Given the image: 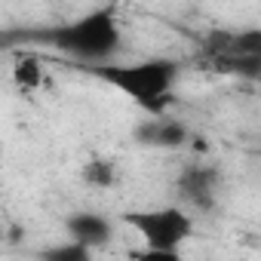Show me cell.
<instances>
[{
	"label": "cell",
	"instance_id": "1",
	"mask_svg": "<svg viewBox=\"0 0 261 261\" xmlns=\"http://www.w3.org/2000/svg\"><path fill=\"white\" fill-rule=\"evenodd\" d=\"M92 77L105 80L126 98H133L139 108L151 114H166L175 101V83H178V65L172 59H145V62H95L83 65Z\"/></svg>",
	"mask_w": 261,
	"mask_h": 261
},
{
	"label": "cell",
	"instance_id": "2",
	"mask_svg": "<svg viewBox=\"0 0 261 261\" xmlns=\"http://www.w3.org/2000/svg\"><path fill=\"white\" fill-rule=\"evenodd\" d=\"M120 40H123V31H120V19H117L114 7L92 10V13L49 31V43L83 65L114 59L120 49Z\"/></svg>",
	"mask_w": 261,
	"mask_h": 261
},
{
	"label": "cell",
	"instance_id": "3",
	"mask_svg": "<svg viewBox=\"0 0 261 261\" xmlns=\"http://www.w3.org/2000/svg\"><path fill=\"white\" fill-rule=\"evenodd\" d=\"M123 221L133 227L148 249L172 252L181 255V243L194 233V218L181 206H166V209H136L126 212Z\"/></svg>",
	"mask_w": 261,
	"mask_h": 261
},
{
	"label": "cell",
	"instance_id": "4",
	"mask_svg": "<svg viewBox=\"0 0 261 261\" xmlns=\"http://www.w3.org/2000/svg\"><path fill=\"white\" fill-rule=\"evenodd\" d=\"M178 197L197 209V212H209L218 200V188H221V172L212 166V163H191L181 169L178 181Z\"/></svg>",
	"mask_w": 261,
	"mask_h": 261
},
{
	"label": "cell",
	"instance_id": "5",
	"mask_svg": "<svg viewBox=\"0 0 261 261\" xmlns=\"http://www.w3.org/2000/svg\"><path fill=\"white\" fill-rule=\"evenodd\" d=\"M136 136H139V142H145V145L169 148V151H172V148H185V145L191 142V129H188L181 120H175V117L154 114L151 123H145V126L136 129Z\"/></svg>",
	"mask_w": 261,
	"mask_h": 261
},
{
	"label": "cell",
	"instance_id": "6",
	"mask_svg": "<svg viewBox=\"0 0 261 261\" xmlns=\"http://www.w3.org/2000/svg\"><path fill=\"white\" fill-rule=\"evenodd\" d=\"M65 230L68 240H77L89 249H98L111 240V221L98 212H74L65 218Z\"/></svg>",
	"mask_w": 261,
	"mask_h": 261
},
{
	"label": "cell",
	"instance_id": "7",
	"mask_svg": "<svg viewBox=\"0 0 261 261\" xmlns=\"http://www.w3.org/2000/svg\"><path fill=\"white\" fill-rule=\"evenodd\" d=\"M13 83L22 89V92H37L43 83H46V68L37 56H22L16 65H13Z\"/></svg>",
	"mask_w": 261,
	"mask_h": 261
},
{
	"label": "cell",
	"instance_id": "8",
	"mask_svg": "<svg viewBox=\"0 0 261 261\" xmlns=\"http://www.w3.org/2000/svg\"><path fill=\"white\" fill-rule=\"evenodd\" d=\"M83 181L89 185V188H98V191H108V188H114L117 185V178H120V166L114 163V160H105V157H95V160H89L86 166H83Z\"/></svg>",
	"mask_w": 261,
	"mask_h": 261
},
{
	"label": "cell",
	"instance_id": "9",
	"mask_svg": "<svg viewBox=\"0 0 261 261\" xmlns=\"http://www.w3.org/2000/svg\"><path fill=\"white\" fill-rule=\"evenodd\" d=\"M89 255H92V249L83 246V243H77V240H68V243L53 246V249L43 252V258H53V261H86Z\"/></svg>",
	"mask_w": 261,
	"mask_h": 261
},
{
	"label": "cell",
	"instance_id": "10",
	"mask_svg": "<svg viewBox=\"0 0 261 261\" xmlns=\"http://www.w3.org/2000/svg\"><path fill=\"white\" fill-rule=\"evenodd\" d=\"M233 53L237 56H261V31L258 28L233 31Z\"/></svg>",
	"mask_w": 261,
	"mask_h": 261
},
{
	"label": "cell",
	"instance_id": "11",
	"mask_svg": "<svg viewBox=\"0 0 261 261\" xmlns=\"http://www.w3.org/2000/svg\"><path fill=\"white\" fill-rule=\"evenodd\" d=\"M4 237H7V230H4V224H0V240H4Z\"/></svg>",
	"mask_w": 261,
	"mask_h": 261
}]
</instances>
